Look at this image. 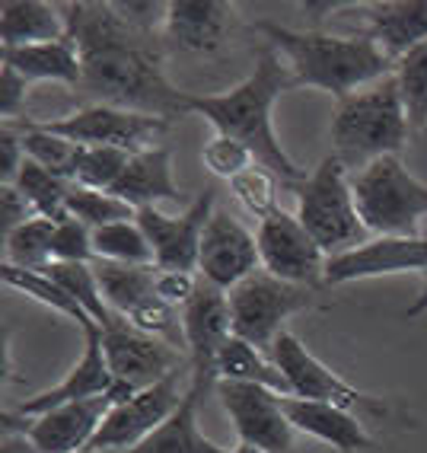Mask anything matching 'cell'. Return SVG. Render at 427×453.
<instances>
[{
    "instance_id": "cell-1",
    "label": "cell",
    "mask_w": 427,
    "mask_h": 453,
    "mask_svg": "<svg viewBox=\"0 0 427 453\" xmlns=\"http://www.w3.org/2000/svg\"><path fill=\"white\" fill-rule=\"evenodd\" d=\"M67 39L83 61L80 93L99 105L156 115L176 122L188 115V93L172 87L163 73L156 35H147L121 19L115 4L80 0L61 4Z\"/></svg>"
},
{
    "instance_id": "cell-2",
    "label": "cell",
    "mask_w": 427,
    "mask_h": 453,
    "mask_svg": "<svg viewBox=\"0 0 427 453\" xmlns=\"http://www.w3.org/2000/svg\"><path fill=\"white\" fill-rule=\"evenodd\" d=\"M294 87L297 83H294L291 67L281 61V51L265 45L258 51L252 73L242 83H236L233 89L214 93V96L188 93V115H202L217 134L246 144L255 163L268 166L287 188H297L307 179V170H300L297 163L287 157L271 125L274 103Z\"/></svg>"
},
{
    "instance_id": "cell-3",
    "label": "cell",
    "mask_w": 427,
    "mask_h": 453,
    "mask_svg": "<svg viewBox=\"0 0 427 453\" xmlns=\"http://www.w3.org/2000/svg\"><path fill=\"white\" fill-rule=\"evenodd\" d=\"M255 29L265 35L271 49L287 58L297 87L325 89L339 103L395 71L393 58L361 33H300V29H287V26L268 23V19L255 23Z\"/></svg>"
},
{
    "instance_id": "cell-4",
    "label": "cell",
    "mask_w": 427,
    "mask_h": 453,
    "mask_svg": "<svg viewBox=\"0 0 427 453\" xmlns=\"http://www.w3.org/2000/svg\"><path fill=\"white\" fill-rule=\"evenodd\" d=\"M408 128L411 125L402 93H399L395 73H389L383 81L341 99L332 115L329 138L335 157L351 173H357L379 157H399V150L408 141Z\"/></svg>"
},
{
    "instance_id": "cell-5",
    "label": "cell",
    "mask_w": 427,
    "mask_h": 453,
    "mask_svg": "<svg viewBox=\"0 0 427 453\" xmlns=\"http://www.w3.org/2000/svg\"><path fill=\"white\" fill-rule=\"evenodd\" d=\"M294 192H297V220L307 226V234L323 246L329 259L370 243L367 240L370 230L361 220L351 192V170L335 154L325 157Z\"/></svg>"
},
{
    "instance_id": "cell-6",
    "label": "cell",
    "mask_w": 427,
    "mask_h": 453,
    "mask_svg": "<svg viewBox=\"0 0 427 453\" xmlns=\"http://www.w3.org/2000/svg\"><path fill=\"white\" fill-rule=\"evenodd\" d=\"M351 192L370 234L418 236V224L427 218V186L405 170L399 157H379L351 173Z\"/></svg>"
},
{
    "instance_id": "cell-7",
    "label": "cell",
    "mask_w": 427,
    "mask_h": 453,
    "mask_svg": "<svg viewBox=\"0 0 427 453\" xmlns=\"http://www.w3.org/2000/svg\"><path fill=\"white\" fill-rule=\"evenodd\" d=\"M230 297V319H233V335L255 345L258 351H271L274 339L284 332V323L294 313L319 307L313 288L281 281L271 272L258 268L255 275L240 281Z\"/></svg>"
},
{
    "instance_id": "cell-8",
    "label": "cell",
    "mask_w": 427,
    "mask_h": 453,
    "mask_svg": "<svg viewBox=\"0 0 427 453\" xmlns=\"http://www.w3.org/2000/svg\"><path fill=\"white\" fill-rule=\"evenodd\" d=\"M35 125L80 147H115L125 154H141L147 147H154V141L166 134L172 122L156 119V115H141L128 112V109H115V105L89 103L71 115Z\"/></svg>"
},
{
    "instance_id": "cell-9",
    "label": "cell",
    "mask_w": 427,
    "mask_h": 453,
    "mask_svg": "<svg viewBox=\"0 0 427 453\" xmlns=\"http://www.w3.org/2000/svg\"><path fill=\"white\" fill-rule=\"evenodd\" d=\"M271 361L278 365V371L284 373V380L291 387V396L300 399H316V403H332L341 405L347 412H367V415H386V405H379V399L367 396L357 387H351L347 380H341L339 373L325 367L313 351L291 335L281 332L271 345Z\"/></svg>"
},
{
    "instance_id": "cell-10",
    "label": "cell",
    "mask_w": 427,
    "mask_h": 453,
    "mask_svg": "<svg viewBox=\"0 0 427 453\" xmlns=\"http://www.w3.org/2000/svg\"><path fill=\"white\" fill-rule=\"evenodd\" d=\"M217 399L233 421L240 444L265 453H294V425L281 405V393L255 383L217 380Z\"/></svg>"
},
{
    "instance_id": "cell-11",
    "label": "cell",
    "mask_w": 427,
    "mask_h": 453,
    "mask_svg": "<svg viewBox=\"0 0 427 453\" xmlns=\"http://www.w3.org/2000/svg\"><path fill=\"white\" fill-rule=\"evenodd\" d=\"M214 188L198 192L194 202H188V208L170 218L156 208H141L137 211V226L144 230L147 243L154 250V265L163 272H198V256H202V236L208 226L210 214L217 211V198Z\"/></svg>"
},
{
    "instance_id": "cell-12",
    "label": "cell",
    "mask_w": 427,
    "mask_h": 453,
    "mask_svg": "<svg viewBox=\"0 0 427 453\" xmlns=\"http://www.w3.org/2000/svg\"><path fill=\"white\" fill-rule=\"evenodd\" d=\"M255 240L262 252V268L271 272L274 278L300 284V288H313V291L325 284L329 256L294 214L274 211L271 218L258 224Z\"/></svg>"
},
{
    "instance_id": "cell-13",
    "label": "cell",
    "mask_w": 427,
    "mask_h": 453,
    "mask_svg": "<svg viewBox=\"0 0 427 453\" xmlns=\"http://www.w3.org/2000/svg\"><path fill=\"white\" fill-rule=\"evenodd\" d=\"M186 393L188 389H182V367H179L170 377H163L160 383L134 393L128 403L112 405V412L105 415L103 428H99V434L93 437L89 447L118 453L134 450L141 441H147L163 421L176 412L182 399H186Z\"/></svg>"
},
{
    "instance_id": "cell-14",
    "label": "cell",
    "mask_w": 427,
    "mask_h": 453,
    "mask_svg": "<svg viewBox=\"0 0 427 453\" xmlns=\"http://www.w3.org/2000/svg\"><path fill=\"white\" fill-rule=\"evenodd\" d=\"M103 349L109 371L118 383H128L134 389H147L170 377L182 367V351L166 345L156 335L134 329L125 316L115 313L112 323L103 326Z\"/></svg>"
},
{
    "instance_id": "cell-15",
    "label": "cell",
    "mask_w": 427,
    "mask_h": 453,
    "mask_svg": "<svg viewBox=\"0 0 427 453\" xmlns=\"http://www.w3.org/2000/svg\"><path fill=\"white\" fill-rule=\"evenodd\" d=\"M112 405L115 399L105 393V396L57 405V409L35 415V418H19L13 412H4V428L23 431L39 453H80L93 444V437L99 434Z\"/></svg>"
},
{
    "instance_id": "cell-16",
    "label": "cell",
    "mask_w": 427,
    "mask_h": 453,
    "mask_svg": "<svg viewBox=\"0 0 427 453\" xmlns=\"http://www.w3.org/2000/svg\"><path fill=\"white\" fill-rule=\"evenodd\" d=\"M262 268L255 234H249L230 211H214L204 226L202 256H198V278L220 291H233Z\"/></svg>"
},
{
    "instance_id": "cell-17",
    "label": "cell",
    "mask_w": 427,
    "mask_h": 453,
    "mask_svg": "<svg viewBox=\"0 0 427 453\" xmlns=\"http://www.w3.org/2000/svg\"><path fill=\"white\" fill-rule=\"evenodd\" d=\"M427 272V236H379L351 252L332 256L325 265V288L363 281V278Z\"/></svg>"
},
{
    "instance_id": "cell-18",
    "label": "cell",
    "mask_w": 427,
    "mask_h": 453,
    "mask_svg": "<svg viewBox=\"0 0 427 453\" xmlns=\"http://www.w3.org/2000/svg\"><path fill=\"white\" fill-rule=\"evenodd\" d=\"M182 329H186V351L192 357V373L217 383V355L233 339L230 319V297L214 284L202 281L194 297L182 307Z\"/></svg>"
},
{
    "instance_id": "cell-19",
    "label": "cell",
    "mask_w": 427,
    "mask_h": 453,
    "mask_svg": "<svg viewBox=\"0 0 427 453\" xmlns=\"http://www.w3.org/2000/svg\"><path fill=\"white\" fill-rule=\"evenodd\" d=\"M83 339H87V349L83 357L71 367L65 380L57 387L45 389V393H35V396L23 399L17 409H10L19 418H35V415H45L57 405L77 403V399H93V396H105L112 389L115 377L109 371V361H105V349H103V329L96 323L83 326Z\"/></svg>"
},
{
    "instance_id": "cell-20",
    "label": "cell",
    "mask_w": 427,
    "mask_h": 453,
    "mask_svg": "<svg viewBox=\"0 0 427 453\" xmlns=\"http://www.w3.org/2000/svg\"><path fill=\"white\" fill-rule=\"evenodd\" d=\"M233 7L220 0H172L166 4L163 39L179 51H217L230 29Z\"/></svg>"
},
{
    "instance_id": "cell-21",
    "label": "cell",
    "mask_w": 427,
    "mask_h": 453,
    "mask_svg": "<svg viewBox=\"0 0 427 453\" xmlns=\"http://www.w3.org/2000/svg\"><path fill=\"white\" fill-rule=\"evenodd\" d=\"M281 405L287 418H291L294 431H303V434L332 444L341 453H355V450H370L373 437L363 428L361 415L347 412L341 405L332 403H316V399H300V396H281Z\"/></svg>"
},
{
    "instance_id": "cell-22",
    "label": "cell",
    "mask_w": 427,
    "mask_h": 453,
    "mask_svg": "<svg viewBox=\"0 0 427 453\" xmlns=\"http://www.w3.org/2000/svg\"><path fill=\"white\" fill-rule=\"evenodd\" d=\"M363 29L370 42H377L393 61L427 42V0H386L361 7Z\"/></svg>"
},
{
    "instance_id": "cell-23",
    "label": "cell",
    "mask_w": 427,
    "mask_h": 453,
    "mask_svg": "<svg viewBox=\"0 0 427 453\" xmlns=\"http://www.w3.org/2000/svg\"><path fill=\"white\" fill-rule=\"evenodd\" d=\"M112 195L131 208H156V202H179V186L172 179V150L170 147H147L131 154L128 166L115 182Z\"/></svg>"
},
{
    "instance_id": "cell-24",
    "label": "cell",
    "mask_w": 427,
    "mask_h": 453,
    "mask_svg": "<svg viewBox=\"0 0 427 453\" xmlns=\"http://www.w3.org/2000/svg\"><path fill=\"white\" fill-rule=\"evenodd\" d=\"M208 387H214V380L192 373V383H188V393L182 399V405L163 421L154 434L147 437V441H141L128 453H226L224 447L208 441L202 434V428H198V403L208 393Z\"/></svg>"
},
{
    "instance_id": "cell-25",
    "label": "cell",
    "mask_w": 427,
    "mask_h": 453,
    "mask_svg": "<svg viewBox=\"0 0 427 453\" xmlns=\"http://www.w3.org/2000/svg\"><path fill=\"white\" fill-rule=\"evenodd\" d=\"M57 39H67L61 4H49V0H4L0 4L4 49H26V45Z\"/></svg>"
},
{
    "instance_id": "cell-26",
    "label": "cell",
    "mask_w": 427,
    "mask_h": 453,
    "mask_svg": "<svg viewBox=\"0 0 427 453\" xmlns=\"http://www.w3.org/2000/svg\"><path fill=\"white\" fill-rule=\"evenodd\" d=\"M4 65L23 73L29 83L55 81L67 87H80L83 61L80 51L71 39L42 42V45H26V49H4Z\"/></svg>"
},
{
    "instance_id": "cell-27",
    "label": "cell",
    "mask_w": 427,
    "mask_h": 453,
    "mask_svg": "<svg viewBox=\"0 0 427 453\" xmlns=\"http://www.w3.org/2000/svg\"><path fill=\"white\" fill-rule=\"evenodd\" d=\"M103 288V297L109 310L118 316H128L144 300L156 297V265H121V262H93Z\"/></svg>"
},
{
    "instance_id": "cell-28",
    "label": "cell",
    "mask_w": 427,
    "mask_h": 453,
    "mask_svg": "<svg viewBox=\"0 0 427 453\" xmlns=\"http://www.w3.org/2000/svg\"><path fill=\"white\" fill-rule=\"evenodd\" d=\"M217 380L255 383V387H268L281 396H291V387H287L284 373L278 371L271 357H265V351H258L255 345L236 339V335L217 355Z\"/></svg>"
},
{
    "instance_id": "cell-29",
    "label": "cell",
    "mask_w": 427,
    "mask_h": 453,
    "mask_svg": "<svg viewBox=\"0 0 427 453\" xmlns=\"http://www.w3.org/2000/svg\"><path fill=\"white\" fill-rule=\"evenodd\" d=\"M13 186L26 195V202L33 204L35 218H49V220H55V224L71 218V211H67L71 188H73L71 179L55 176L51 170H45V166H39V163H33L26 157L23 170H19Z\"/></svg>"
},
{
    "instance_id": "cell-30",
    "label": "cell",
    "mask_w": 427,
    "mask_h": 453,
    "mask_svg": "<svg viewBox=\"0 0 427 453\" xmlns=\"http://www.w3.org/2000/svg\"><path fill=\"white\" fill-rule=\"evenodd\" d=\"M0 275H4V281H7L10 288H17V291H23L26 297L39 300L42 307H51L55 313L73 319L80 329L87 323H96V319H93V316H89L87 310L61 288V284L51 281L45 272H29V268H17V265H7V262H4V265H0Z\"/></svg>"
},
{
    "instance_id": "cell-31",
    "label": "cell",
    "mask_w": 427,
    "mask_h": 453,
    "mask_svg": "<svg viewBox=\"0 0 427 453\" xmlns=\"http://www.w3.org/2000/svg\"><path fill=\"white\" fill-rule=\"evenodd\" d=\"M17 125L19 134H23V147H26V157L45 170H51L55 176H65V179H77V166H80V157H83V147L73 144V141L61 138V134H51V131L39 128L35 122H10Z\"/></svg>"
},
{
    "instance_id": "cell-32",
    "label": "cell",
    "mask_w": 427,
    "mask_h": 453,
    "mask_svg": "<svg viewBox=\"0 0 427 453\" xmlns=\"http://www.w3.org/2000/svg\"><path fill=\"white\" fill-rule=\"evenodd\" d=\"M45 275H49L51 281L61 284V288H65V291L71 294L93 319H96L99 329L112 323L115 313L109 310V303H105L93 262H89V265L87 262H51V265L45 268Z\"/></svg>"
},
{
    "instance_id": "cell-33",
    "label": "cell",
    "mask_w": 427,
    "mask_h": 453,
    "mask_svg": "<svg viewBox=\"0 0 427 453\" xmlns=\"http://www.w3.org/2000/svg\"><path fill=\"white\" fill-rule=\"evenodd\" d=\"M55 220L49 218H33L23 226H17L13 234L4 236V262L17 268H29V272H45L51 265V240H55Z\"/></svg>"
},
{
    "instance_id": "cell-34",
    "label": "cell",
    "mask_w": 427,
    "mask_h": 453,
    "mask_svg": "<svg viewBox=\"0 0 427 453\" xmlns=\"http://www.w3.org/2000/svg\"><path fill=\"white\" fill-rule=\"evenodd\" d=\"M93 252L103 262H121V265H154V250L147 243L144 230L137 220H121L93 230Z\"/></svg>"
},
{
    "instance_id": "cell-35",
    "label": "cell",
    "mask_w": 427,
    "mask_h": 453,
    "mask_svg": "<svg viewBox=\"0 0 427 453\" xmlns=\"http://www.w3.org/2000/svg\"><path fill=\"white\" fill-rule=\"evenodd\" d=\"M395 83L402 93L411 128H427V42L395 61Z\"/></svg>"
},
{
    "instance_id": "cell-36",
    "label": "cell",
    "mask_w": 427,
    "mask_h": 453,
    "mask_svg": "<svg viewBox=\"0 0 427 453\" xmlns=\"http://www.w3.org/2000/svg\"><path fill=\"white\" fill-rule=\"evenodd\" d=\"M71 218H77L80 224H87L89 230H99V226L121 224V220H134L137 208H131L128 202H121L118 195L112 192H96V188H83L73 182L71 188V202H67Z\"/></svg>"
},
{
    "instance_id": "cell-37",
    "label": "cell",
    "mask_w": 427,
    "mask_h": 453,
    "mask_svg": "<svg viewBox=\"0 0 427 453\" xmlns=\"http://www.w3.org/2000/svg\"><path fill=\"white\" fill-rule=\"evenodd\" d=\"M230 192L258 224L271 218L274 211H281L278 208V176L268 166H262V163H252L246 173L230 179Z\"/></svg>"
},
{
    "instance_id": "cell-38",
    "label": "cell",
    "mask_w": 427,
    "mask_h": 453,
    "mask_svg": "<svg viewBox=\"0 0 427 453\" xmlns=\"http://www.w3.org/2000/svg\"><path fill=\"white\" fill-rule=\"evenodd\" d=\"M134 329L147 332V335H156V339H163L166 345H172V349H186V329H182V310H176L172 303H166V300L160 297H150L144 300L137 310H131L128 316H125Z\"/></svg>"
},
{
    "instance_id": "cell-39",
    "label": "cell",
    "mask_w": 427,
    "mask_h": 453,
    "mask_svg": "<svg viewBox=\"0 0 427 453\" xmlns=\"http://www.w3.org/2000/svg\"><path fill=\"white\" fill-rule=\"evenodd\" d=\"M131 154L115 150V147H83L80 166H77V186L96 188V192H112L128 166Z\"/></svg>"
},
{
    "instance_id": "cell-40",
    "label": "cell",
    "mask_w": 427,
    "mask_h": 453,
    "mask_svg": "<svg viewBox=\"0 0 427 453\" xmlns=\"http://www.w3.org/2000/svg\"><path fill=\"white\" fill-rule=\"evenodd\" d=\"M202 163L208 166V173H214V176L220 179H236L240 173H246L255 163V157H252V150L246 144H240V141L233 138H224V134H217L214 141H208L202 150Z\"/></svg>"
},
{
    "instance_id": "cell-41",
    "label": "cell",
    "mask_w": 427,
    "mask_h": 453,
    "mask_svg": "<svg viewBox=\"0 0 427 453\" xmlns=\"http://www.w3.org/2000/svg\"><path fill=\"white\" fill-rule=\"evenodd\" d=\"M51 259L55 262H96L93 252V230L80 224L77 218H67L55 226V240H51Z\"/></svg>"
},
{
    "instance_id": "cell-42",
    "label": "cell",
    "mask_w": 427,
    "mask_h": 453,
    "mask_svg": "<svg viewBox=\"0 0 427 453\" xmlns=\"http://www.w3.org/2000/svg\"><path fill=\"white\" fill-rule=\"evenodd\" d=\"M198 284H202V278L194 275V272H163L160 268L156 272V297L172 303L176 310H182L194 297Z\"/></svg>"
},
{
    "instance_id": "cell-43",
    "label": "cell",
    "mask_w": 427,
    "mask_h": 453,
    "mask_svg": "<svg viewBox=\"0 0 427 453\" xmlns=\"http://www.w3.org/2000/svg\"><path fill=\"white\" fill-rule=\"evenodd\" d=\"M26 96H29V81L13 67L4 65V77H0V112H4V122H19V109L26 105Z\"/></svg>"
},
{
    "instance_id": "cell-44",
    "label": "cell",
    "mask_w": 427,
    "mask_h": 453,
    "mask_svg": "<svg viewBox=\"0 0 427 453\" xmlns=\"http://www.w3.org/2000/svg\"><path fill=\"white\" fill-rule=\"evenodd\" d=\"M0 154H4V186H13L26 163V147H23V134H19L17 125L4 122V131H0Z\"/></svg>"
},
{
    "instance_id": "cell-45",
    "label": "cell",
    "mask_w": 427,
    "mask_h": 453,
    "mask_svg": "<svg viewBox=\"0 0 427 453\" xmlns=\"http://www.w3.org/2000/svg\"><path fill=\"white\" fill-rule=\"evenodd\" d=\"M0 218H4V236H7L17 226H23L26 220H33L35 211L17 186H0Z\"/></svg>"
},
{
    "instance_id": "cell-46",
    "label": "cell",
    "mask_w": 427,
    "mask_h": 453,
    "mask_svg": "<svg viewBox=\"0 0 427 453\" xmlns=\"http://www.w3.org/2000/svg\"><path fill=\"white\" fill-rule=\"evenodd\" d=\"M0 453H39V450H35V444L23 434V431L4 428V444H0Z\"/></svg>"
},
{
    "instance_id": "cell-47",
    "label": "cell",
    "mask_w": 427,
    "mask_h": 453,
    "mask_svg": "<svg viewBox=\"0 0 427 453\" xmlns=\"http://www.w3.org/2000/svg\"><path fill=\"white\" fill-rule=\"evenodd\" d=\"M421 313H427V272H424V284H421V294L415 297V303L405 310V316H421Z\"/></svg>"
},
{
    "instance_id": "cell-48",
    "label": "cell",
    "mask_w": 427,
    "mask_h": 453,
    "mask_svg": "<svg viewBox=\"0 0 427 453\" xmlns=\"http://www.w3.org/2000/svg\"><path fill=\"white\" fill-rule=\"evenodd\" d=\"M226 453H265V450H255V447H249V444H240V447H233V450H226Z\"/></svg>"
},
{
    "instance_id": "cell-49",
    "label": "cell",
    "mask_w": 427,
    "mask_h": 453,
    "mask_svg": "<svg viewBox=\"0 0 427 453\" xmlns=\"http://www.w3.org/2000/svg\"><path fill=\"white\" fill-rule=\"evenodd\" d=\"M80 453H118V450H96V447H87V450H80Z\"/></svg>"
}]
</instances>
